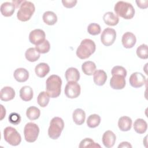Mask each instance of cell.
I'll list each match as a JSON object with an SVG mask.
<instances>
[{
	"mask_svg": "<svg viewBox=\"0 0 148 148\" xmlns=\"http://www.w3.org/2000/svg\"><path fill=\"white\" fill-rule=\"evenodd\" d=\"M62 80L56 75L50 76L46 82V90L49 96L52 98L58 97L61 91Z\"/></svg>",
	"mask_w": 148,
	"mask_h": 148,
	"instance_id": "1",
	"label": "cell"
},
{
	"mask_svg": "<svg viewBox=\"0 0 148 148\" xmlns=\"http://www.w3.org/2000/svg\"><path fill=\"white\" fill-rule=\"evenodd\" d=\"M96 49L94 42L90 39H83L76 50V56L80 59L84 60L90 57Z\"/></svg>",
	"mask_w": 148,
	"mask_h": 148,
	"instance_id": "2",
	"label": "cell"
},
{
	"mask_svg": "<svg viewBox=\"0 0 148 148\" xmlns=\"http://www.w3.org/2000/svg\"><path fill=\"white\" fill-rule=\"evenodd\" d=\"M114 10L117 16L126 20L132 18L135 15V9L132 4L124 1H118L114 5Z\"/></svg>",
	"mask_w": 148,
	"mask_h": 148,
	"instance_id": "3",
	"label": "cell"
},
{
	"mask_svg": "<svg viewBox=\"0 0 148 148\" xmlns=\"http://www.w3.org/2000/svg\"><path fill=\"white\" fill-rule=\"evenodd\" d=\"M35 10V5L32 2L24 1L20 4L17 13V17L21 21H27L31 18Z\"/></svg>",
	"mask_w": 148,
	"mask_h": 148,
	"instance_id": "4",
	"label": "cell"
},
{
	"mask_svg": "<svg viewBox=\"0 0 148 148\" xmlns=\"http://www.w3.org/2000/svg\"><path fill=\"white\" fill-rule=\"evenodd\" d=\"M64 122L63 120L59 117H53L50 122L48 129L49 136L54 140L58 139L64 129Z\"/></svg>",
	"mask_w": 148,
	"mask_h": 148,
	"instance_id": "5",
	"label": "cell"
},
{
	"mask_svg": "<svg viewBox=\"0 0 148 148\" xmlns=\"http://www.w3.org/2000/svg\"><path fill=\"white\" fill-rule=\"evenodd\" d=\"M3 137L6 142L14 146L18 145L21 141V135L12 127H7L4 129Z\"/></svg>",
	"mask_w": 148,
	"mask_h": 148,
	"instance_id": "6",
	"label": "cell"
},
{
	"mask_svg": "<svg viewBox=\"0 0 148 148\" xmlns=\"http://www.w3.org/2000/svg\"><path fill=\"white\" fill-rule=\"evenodd\" d=\"M39 134V128L35 123L29 122L25 124L24 128V135L27 142L32 143L36 141Z\"/></svg>",
	"mask_w": 148,
	"mask_h": 148,
	"instance_id": "7",
	"label": "cell"
},
{
	"mask_svg": "<svg viewBox=\"0 0 148 148\" xmlns=\"http://www.w3.org/2000/svg\"><path fill=\"white\" fill-rule=\"evenodd\" d=\"M81 88L79 83L75 82H68L64 89L65 95L69 98H76L80 94Z\"/></svg>",
	"mask_w": 148,
	"mask_h": 148,
	"instance_id": "8",
	"label": "cell"
},
{
	"mask_svg": "<svg viewBox=\"0 0 148 148\" xmlns=\"http://www.w3.org/2000/svg\"><path fill=\"white\" fill-rule=\"evenodd\" d=\"M116 38V31L111 28H105L101 35V40L102 44L106 46H109L113 44Z\"/></svg>",
	"mask_w": 148,
	"mask_h": 148,
	"instance_id": "9",
	"label": "cell"
},
{
	"mask_svg": "<svg viewBox=\"0 0 148 148\" xmlns=\"http://www.w3.org/2000/svg\"><path fill=\"white\" fill-rule=\"evenodd\" d=\"M129 82L132 87L139 88L146 83V79L142 73L136 72L131 74L129 79Z\"/></svg>",
	"mask_w": 148,
	"mask_h": 148,
	"instance_id": "10",
	"label": "cell"
},
{
	"mask_svg": "<svg viewBox=\"0 0 148 148\" xmlns=\"http://www.w3.org/2000/svg\"><path fill=\"white\" fill-rule=\"evenodd\" d=\"M45 36L46 34L43 30L35 29L29 33V40L31 43L37 45L45 40Z\"/></svg>",
	"mask_w": 148,
	"mask_h": 148,
	"instance_id": "11",
	"label": "cell"
},
{
	"mask_svg": "<svg viewBox=\"0 0 148 148\" xmlns=\"http://www.w3.org/2000/svg\"><path fill=\"white\" fill-rule=\"evenodd\" d=\"M110 86L113 89L121 90L125 86V77L121 75H114L110 79Z\"/></svg>",
	"mask_w": 148,
	"mask_h": 148,
	"instance_id": "12",
	"label": "cell"
},
{
	"mask_svg": "<svg viewBox=\"0 0 148 148\" xmlns=\"http://www.w3.org/2000/svg\"><path fill=\"white\" fill-rule=\"evenodd\" d=\"M123 46L127 49H130L134 46L136 42L135 35L131 32H125L121 39Z\"/></svg>",
	"mask_w": 148,
	"mask_h": 148,
	"instance_id": "13",
	"label": "cell"
},
{
	"mask_svg": "<svg viewBox=\"0 0 148 148\" xmlns=\"http://www.w3.org/2000/svg\"><path fill=\"white\" fill-rule=\"evenodd\" d=\"M116 140V135L112 131L108 130L104 132L102 136V140L105 147L107 148L112 147L115 143Z\"/></svg>",
	"mask_w": 148,
	"mask_h": 148,
	"instance_id": "14",
	"label": "cell"
},
{
	"mask_svg": "<svg viewBox=\"0 0 148 148\" xmlns=\"http://www.w3.org/2000/svg\"><path fill=\"white\" fill-rule=\"evenodd\" d=\"M15 97V91L9 86L3 87L0 91V98L3 101H9Z\"/></svg>",
	"mask_w": 148,
	"mask_h": 148,
	"instance_id": "15",
	"label": "cell"
},
{
	"mask_svg": "<svg viewBox=\"0 0 148 148\" xmlns=\"http://www.w3.org/2000/svg\"><path fill=\"white\" fill-rule=\"evenodd\" d=\"M15 5L12 2H5L2 3L0 8L1 14L5 17H10L13 15L15 10Z\"/></svg>",
	"mask_w": 148,
	"mask_h": 148,
	"instance_id": "16",
	"label": "cell"
},
{
	"mask_svg": "<svg viewBox=\"0 0 148 148\" xmlns=\"http://www.w3.org/2000/svg\"><path fill=\"white\" fill-rule=\"evenodd\" d=\"M13 76L18 82H25L29 77V72L25 68H19L14 71Z\"/></svg>",
	"mask_w": 148,
	"mask_h": 148,
	"instance_id": "17",
	"label": "cell"
},
{
	"mask_svg": "<svg viewBox=\"0 0 148 148\" xmlns=\"http://www.w3.org/2000/svg\"><path fill=\"white\" fill-rule=\"evenodd\" d=\"M93 80L96 85L103 86L107 80V75L103 70H97L93 74Z\"/></svg>",
	"mask_w": 148,
	"mask_h": 148,
	"instance_id": "18",
	"label": "cell"
},
{
	"mask_svg": "<svg viewBox=\"0 0 148 148\" xmlns=\"http://www.w3.org/2000/svg\"><path fill=\"white\" fill-rule=\"evenodd\" d=\"M66 80L68 82H77L80 79V73L79 71L73 67L69 68L65 73Z\"/></svg>",
	"mask_w": 148,
	"mask_h": 148,
	"instance_id": "19",
	"label": "cell"
},
{
	"mask_svg": "<svg viewBox=\"0 0 148 148\" xmlns=\"http://www.w3.org/2000/svg\"><path fill=\"white\" fill-rule=\"evenodd\" d=\"M132 119L128 116H122L118 121V127L122 131H128L132 127Z\"/></svg>",
	"mask_w": 148,
	"mask_h": 148,
	"instance_id": "20",
	"label": "cell"
},
{
	"mask_svg": "<svg viewBox=\"0 0 148 148\" xmlns=\"http://www.w3.org/2000/svg\"><path fill=\"white\" fill-rule=\"evenodd\" d=\"M72 118L76 124L79 125H82L85 121L86 113L82 109H76L72 113Z\"/></svg>",
	"mask_w": 148,
	"mask_h": 148,
	"instance_id": "21",
	"label": "cell"
},
{
	"mask_svg": "<svg viewBox=\"0 0 148 148\" xmlns=\"http://www.w3.org/2000/svg\"><path fill=\"white\" fill-rule=\"evenodd\" d=\"M34 95L32 88L28 86H25L21 88L20 90V97L24 101H31Z\"/></svg>",
	"mask_w": 148,
	"mask_h": 148,
	"instance_id": "22",
	"label": "cell"
},
{
	"mask_svg": "<svg viewBox=\"0 0 148 148\" xmlns=\"http://www.w3.org/2000/svg\"><path fill=\"white\" fill-rule=\"evenodd\" d=\"M103 20L106 24L110 26H114L119 23V17L112 12H108L103 14Z\"/></svg>",
	"mask_w": 148,
	"mask_h": 148,
	"instance_id": "23",
	"label": "cell"
},
{
	"mask_svg": "<svg viewBox=\"0 0 148 148\" xmlns=\"http://www.w3.org/2000/svg\"><path fill=\"white\" fill-rule=\"evenodd\" d=\"M50 71V67L49 65L45 62L38 64L35 68V72L36 75L39 77H44Z\"/></svg>",
	"mask_w": 148,
	"mask_h": 148,
	"instance_id": "24",
	"label": "cell"
},
{
	"mask_svg": "<svg viewBox=\"0 0 148 148\" xmlns=\"http://www.w3.org/2000/svg\"><path fill=\"white\" fill-rule=\"evenodd\" d=\"M147 128L146 121L142 119H137L134 123V129L136 132L139 134L145 133Z\"/></svg>",
	"mask_w": 148,
	"mask_h": 148,
	"instance_id": "25",
	"label": "cell"
},
{
	"mask_svg": "<svg viewBox=\"0 0 148 148\" xmlns=\"http://www.w3.org/2000/svg\"><path fill=\"white\" fill-rule=\"evenodd\" d=\"M42 18L44 23L49 25H53L57 21V16L52 11L45 12L43 14Z\"/></svg>",
	"mask_w": 148,
	"mask_h": 148,
	"instance_id": "26",
	"label": "cell"
},
{
	"mask_svg": "<svg viewBox=\"0 0 148 148\" xmlns=\"http://www.w3.org/2000/svg\"><path fill=\"white\" fill-rule=\"evenodd\" d=\"M82 69L85 75L91 76L96 71V65L92 61H86L83 63L82 65Z\"/></svg>",
	"mask_w": 148,
	"mask_h": 148,
	"instance_id": "27",
	"label": "cell"
},
{
	"mask_svg": "<svg viewBox=\"0 0 148 148\" xmlns=\"http://www.w3.org/2000/svg\"><path fill=\"white\" fill-rule=\"evenodd\" d=\"M26 59L29 62H35L40 58V53L34 47L28 49L25 53Z\"/></svg>",
	"mask_w": 148,
	"mask_h": 148,
	"instance_id": "28",
	"label": "cell"
},
{
	"mask_svg": "<svg viewBox=\"0 0 148 148\" xmlns=\"http://www.w3.org/2000/svg\"><path fill=\"white\" fill-rule=\"evenodd\" d=\"M40 115V110L34 106L29 107L26 111L27 117L31 120H35L38 119Z\"/></svg>",
	"mask_w": 148,
	"mask_h": 148,
	"instance_id": "29",
	"label": "cell"
},
{
	"mask_svg": "<svg viewBox=\"0 0 148 148\" xmlns=\"http://www.w3.org/2000/svg\"><path fill=\"white\" fill-rule=\"evenodd\" d=\"M101 123V117L97 114L90 115L87 120V125L88 127L93 128L98 127Z\"/></svg>",
	"mask_w": 148,
	"mask_h": 148,
	"instance_id": "30",
	"label": "cell"
},
{
	"mask_svg": "<svg viewBox=\"0 0 148 148\" xmlns=\"http://www.w3.org/2000/svg\"><path fill=\"white\" fill-rule=\"evenodd\" d=\"M50 97L46 91L40 92L37 97V102L38 105L42 108L46 107L49 102Z\"/></svg>",
	"mask_w": 148,
	"mask_h": 148,
	"instance_id": "31",
	"label": "cell"
},
{
	"mask_svg": "<svg viewBox=\"0 0 148 148\" xmlns=\"http://www.w3.org/2000/svg\"><path fill=\"white\" fill-rule=\"evenodd\" d=\"M35 49L39 53L45 54L49 52V51L50 50V45L49 42L47 40L45 39L40 43L36 45Z\"/></svg>",
	"mask_w": 148,
	"mask_h": 148,
	"instance_id": "32",
	"label": "cell"
},
{
	"mask_svg": "<svg viewBox=\"0 0 148 148\" xmlns=\"http://www.w3.org/2000/svg\"><path fill=\"white\" fill-rule=\"evenodd\" d=\"M79 147L80 148L83 147H101V146L98 143L94 142V140L89 138H86L83 139L80 144Z\"/></svg>",
	"mask_w": 148,
	"mask_h": 148,
	"instance_id": "33",
	"label": "cell"
},
{
	"mask_svg": "<svg viewBox=\"0 0 148 148\" xmlns=\"http://www.w3.org/2000/svg\"><path fill=\"white\" fill-rule=\"evenodd\" d=\"M136 54L138 57L141 59H147L148 58L147 45L142 44L138 46L136 49Z\"/></svg>",
	"mask_w": 148,
	"mask_h": 148,
	"instance_id": "34",
	"label": "cell"
},
{
	"mask_svg": "<svg viewBox=\"0 0 148 148\" xmlns=\"http://www.w3.org/2000/svg\"><path fill=\"white\" fill-rule=\"evenodd\" d=\"M87 31L90 35H97L101 33V28L98 24L91 23L88 25Z\"/></svg>",
	"mask_w": 148,
	"mask_h": 148,
	"instance_id": "35",
	"label": "cell"
},
{
	"mask_svg": "<svg viewBox=\"0 0 148 148\" xmlns=\"http://www.w3.org/2000/svg\"><path fill=\"white\" fill-rule=\"evenodd\" d=\"M111 74L112 75H121L123 76L124 77H126L127 72L126 69L121 66H114L112 71H111Z\"/></svg>",
	"mask_w": 148,
	"mask_h": 148,
	"instance_id": "36",
	"label": "cell"
},
{
	"mask_svg": "<svg viewBox=\"0 0 148 148\" xmlns=\"http://www.w3.org/2000/svg\"><path fill=\"white\" fill-rule=\"evenodd\" d=\"M8 119H9V121L13 125H17L21 121L20 115L16 112L11 113Z\"/></svg>",
	"mask_w": 148,
	"mask_h": 148,
	"instance_id": "37",
	"label": "cell"
},
{
	"mask_svg": "<svg viewBox=\"0 0 148 148\" xmlns=\"http://www.w3.org/2000/svg\"><path fill=\"white\" fill-rule=\"evenodd\" d=\"M77 1L76 0H62V3L65 8H71L75 6L77 3Z\"/></svg>",
	"mask_w": 148,
	"mask_h": 148,
	"instance_id": "38",
	"label": "cell"
},
{
	"mask_svg": "<svg viewBox=\"0 0 148 148\" xmlns=\"http://www.w3.org/2000/svg\"><path fill=\"white\" fill-rule=\"evenodd\" d=\"M137 6L141 9H146L148 7V1H136Z\"/></svg>",
	"mask_w": 148,
	"mask_h": 148,
	"instance_id": "39",
	"label": "cell"
},
{
	"mask_svg": "<svg viewBox=\"0 0 148 148\" xmlns=\"http://www.w3.org/2000/svg\"><path fill=\"white\" fill-rule=\"evenodd\" d=\"M118 147H132V146L129 142H123Z\"/></svg>",
	"mask_w": 148,
	"mask_h": 148,
	"instance_id": "40",
	"label": "cell"
},
{
	"mask_svg": "<svg viewBox=\"0 0 148 148\" xmlns=\"http://www.w3.org/2000/svg\"><path fill=\"white\" fill-rule=\"evenodd\" d=\"M1 109H2L1 118V119L2 120V119H3V117L5 116V114H6V110H5V109L3 108V106L2 105H1Z\"/></svg>",
	"mask_w": 148,
	"mask_h": 148,
	"instance_id": "41",
	"label": "cell"
}]
</instances>
